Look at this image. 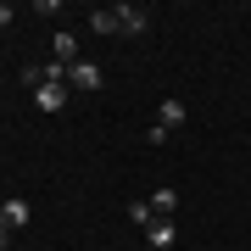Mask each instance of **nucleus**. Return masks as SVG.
Returning a JSON list of instances; mask_svg holds the SVG:
<instances>
[{
    "mask_svg": "<svg viewBox=\"0 0 251 251\" xmlns=\"http://www.w3.org/2000/svg\"><path fill=\"white\" fill-rule=\"evenodd\" d=\"M90 28L95 34H117V11H90Z\"/></svg>",
    "mask_w": 251,
    "mask_h": 251,
    "instance_id": "1a4fd4ad",
    "label": "nucleus"
},
{
    "mask_svg": "<svg viewBox=\"0 0 251 251\" xmlns=\"http://www.w3.org/2000/svg\"><path fill=\"white\" fill-rule=\"evenodd\" d=\"M145 28H151V17L140 6H117V34H145Z\"/></svg>",
    "mask_w": 251,
    "mask_h": 251,
    "instance_id": "20e7f679",
    "label": "nucleus"
},
{
    "mask_svg": "<svg viewBox=\"0 0 251 251\" xmlns=\"http://www.w3.org/2000/svg\"><path fill=\"white\" fill-rule=\"evenodd\" d=\"M11 246V224H0V251H6Z\"/></svg>",
    "mask_w": 251,
    "mask_h": 251,
    "instance_id": "f8f14e48",
    "label": "nucleus"
},
{
    "mask_svg": "<svg viewBox=\"0 0 251 251\" xmlns=\"http://www.w3.org/2000/svg\"><path fill=\"white\" fill-rule=\"evenodd\" d=\"M67 84H73V90H84V95H95L100 84H106V73H100V62H73Z\"/></svg>",
    "mask_w": 251,
    "mask_h": 251,
    "instance_id": "f257e3e1",
    "label": "nucleus"
},
{
    "mask_svg": "<svg viewBox=\"0 0 251 251\" xmlns=\"http://www.w3.org/2000/svg\"><path fill=\"white\" fill-rule=\"evenodd\" d=\"M50 50H56V56H62V62H67V67H73V62H78V39H73V34H56V39H50Z\"/></svg>",
    "mask_w": 251,
    "mask_h": 251,
    "instance_id": "6e6552de",
    "label": "nucleus"
},
{
    "mask_svg": "<svg viewBox=\"0 0 251 251\" xmlns=\"http://www.w3.org/2000/svg\"><path fill=\"white\" fill-rule=\"evenodd\" d=\"M67 95H73V84H39V90H34V106L39 112H62Z\"/></svg>",
    "mask_w": 251,
    "mask_h": 251,
    "instance_id": "f03ea898",
    "label": "nucleus"
},
{
    "mask_svg": "<svg viewBox=\"0 0 251 251\" xmlns=\"http://www.w3.org/2000/svg\"><path fill=\"white\" fill-rule=\"evenodd\" d=\"M11 23H17V11H11L6 0H0V28H11Z\"/></svg>",
    "mask_w": 251,
    "mask_h": 251,
    "instance_id": "9b49d317",
    "label": "nucleus"
},
{
    "mask_svg": "<svg viewBox=\"0 0 251 251\" xmlns=\"http://www.w3.org/2000/svg\"><path fill=\"white\" fill-rule=\"evenodd\" d=\"M145 246H151V251H173V246H179V229H173V218H156V224L145 229Z\"/></svg>",
    "mask_w": 251,
    "mask_h": 251,
    "instance_id": "7ed1b4c3",
    "label": "nucleus"
},
{
    "mask_svg": "<svg viewBox=\"0 0 251 251\" xmlns=\"http://www.w3.org/2000/svg\"><path fill=\"white\" fill-rule=\"evenodd\" d=\"M0 224H11V229H23V224H28V201H23V196H11V201H0Z\"/></svg>",
    "mask_w": 251,
    "mask_h": 251,
    "instance_id": "39448f33",
    "label": "nucleus"
},
{
    "mask_svg": "<svg viewBox=\"0 0 251 251\" xmlns=\"http://www.w3.org/2000/svg\"><path fill=\"white\" fill-rule=\"evenodd\" d=\"M156 123L168 128V134H173V128H184V100H162V117H156Z\"/></svg>",
    "mask_w": 251,
    "mask_h": 251,
    "instance_id": "0eeeda50",
    "label": "nucleus"
},
{
    "mask_svg": "<svg viewBox=\"0 0 251 251\" xmlns=\"http://www.w3.org/2000/svg\"><path fill=\"white\" fill-rule=\"evenodd\" d=\"M145 201H151V212H156V218H173V206H179V190H168V184H162V190H151Z\"/></svg>",
    "mask_w": 251,
    "mask_h": 251,
    "instance_id": "423d86ee",
    "label": "nucleus"
},
{
    "mask_svg": "<svg viewBox=\"0 0 251 251\" xmlns=\"http://www.w3.org/2000/svg\"><path fill=\"white\" fill-rule=\"evenodd\" d=\"M128 218H134L140 229H151V224H156V212H151V201H134V206H128Z\"/></svg>",
    "mask_w": 251,
    "mask_h": 251,
    "instance_id": "9d476101",
    "label": "nucleus"
}]
</instances>
